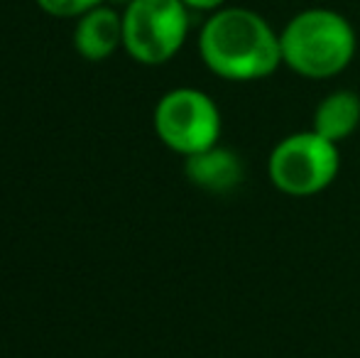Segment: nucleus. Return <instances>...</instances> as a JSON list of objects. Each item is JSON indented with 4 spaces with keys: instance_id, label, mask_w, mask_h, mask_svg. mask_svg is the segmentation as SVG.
Returning <instances> with one entry per match:
<instances>
[{
    "instance_id": "7",
    "label": "nucleus",
    "mask_w": 360,
    "mask_h": 358,
    "mask_svg": "<svg viewBox=\"0 0 360 358\" xmlns=\"http://www.w3.org/2000/svg\"><path fill=\"white\" fill-rule=\"evenodd\" d=\"M123 44V15L113 8L89 10L81 15L74 30V47L89 62H103Z\"/></svg>"
},
{
    "instance_id": "3",
    "label": "nucleus",
    "mask_w": 360,
    "mask_h": 358,
    "mask_svg": "<svg viewBox=\"0 0 360 358\" xmlns=\"http://www.w3.org/2000/svg\"><path fill=\"white\" fill-rule=\"evenodd\" d=\"M341 170L338 145L302 130L282 138L267 158V174L277 191L287 196H314L333 184Z\"/></svg>"
},
{
    "instance_id": "1",
    "label": "nucleus",
    "mask_w": 360,
    "mask_h": 358,
    "mask_svg": "<svg viewBox=\"0 0 360 358\" xmlns=\"http://www.w3.org/2000/svg\"><path fill=\"white\" fill-rule=\"evenodd\" d=\"M199 54L209 72L226 82H260L280 69V34L250 8L211 13L199 34Z\"/></svg>"
},
{
    "instance_id": "8",
    "label": "nucleus",
    "mask_w": 360,
    "mask_h": 358,
    "mask_svg": "<svg viewBox=\"0 0 360 358\" xmlns=\"http://www.w3.org/2000/svg\"><path fill=\"white\" fill-rule=\"evenodd\" d=\"M360 125V96L353 91L338 89L331 91L319 101L316 110L311 118V130L323 135L331 143H341V140L351 138Z\"/></svg>"
},
{
    "instance_id": "6",
    "label": "nucleus",
    "mask_w": 360,
    "mask_h": 358,
    "mask_svg": "<svg viewBox=\"0 0 360 358\" xmlns=\"http://www.w3.org/2000/svg\"><path fill=\"white\" fill-rule=\"evenodd\" d=\"M184 174L199 189L211 191V194H228L243 184L245 167L233 150L214 145L204 153L189 155L184 165Z\"/></svg>"
},
{
    "instance_id": "4",
    "label": "nucleus",
    "mask_w": 360,
    "mask_h": 358,
    "mask_svg": "<svg viewBox=\"0 0 360 358\" xmlns=\"http://www.w3.org/2000/svg\"><path fill=\"white\" fill-rule=\"evenodd\" d=\"M189 8L184 0H130L123 13V47L135 62L157 67L184 47Z\"/></svg>"
},
{
    "instance_id": "5",
    "label": "nucleus",
    "mask_w": 360,
    "mask_h": 358,
    "mask_svg": "<svg viewBox=\"0 0 360 358\" xmlns=\"http://www.w3.org/2000/svg\"><path fill=\"white\" fill-rule=\"evenodd\" d=\"M155 133L172 153L196 155L218 145L221 110L209 94L191 87L172 89L155 106Z\"/></svg>"
},
{
    "instance_id": "2",
    "label": "nucleus",
    "mask_w": 360,
    "mask_h": 358,
    "mask_svg": "<svg viewBox=\"0 0 360 358\" xmlns=\"http://www.w3.org/2000/svg\"><path fill=\"white\" fill-rule=\"evenodd\" d=\"M282 64L304 79H333L346 72L358 49L348 18L331 8L297 13L280 32Z\"/></svg>"
},
{
    "instance_id": "9",
    "label": "nucleus",
    "mask_w": 360,
    "mask_h": 358,
    "mask_svg": "<svg viewBox=\"0 0 360 358\" xmlns=\"http://www.w3.org/2000/svg\"><path fill=\"white\" fill-rule=\"evenodd\" d=\"M103 0H37V5L54 18H81L89 10L98 8Z\"/></svg>"
},
{
    "instance_id": "10",
    "label": "nucleus",
    "mask_w": 360,
    "mask_h": 358,
    "mask_svg": "<svg viewBox=\"0 0 360 358\" xmlns=\"http://www.w3.org/2000/svg\"><path fill=\"white\" fill-rule=\"evenodd\" d=\"M186 8L191 10H209V13H216L226 5V0H184Z\"/></svg>"
}]
</instances>
